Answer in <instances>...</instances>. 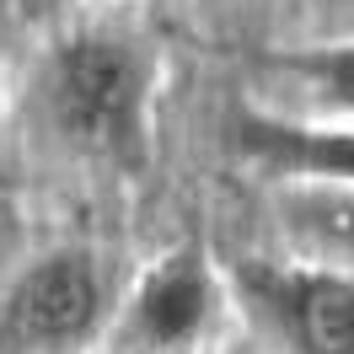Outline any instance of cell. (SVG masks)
Masks as SVG:
<instances>
[{
    "mask_svg": "<svg viewBox=\"0 0 354 354\" xmlns=\"http://www.w3.org/2000/svg\"><path fill=\"white\" fill-rule=\"evenodd\" d=\"M145 65L118 38H70L48 65V113L65 140L134 161L145 134Z\"/></svg>",
    "mask_w": 354,
    "mask_h": 354,
    "instance_id": "cell-1",
    "label": "cell"
},
{
    "mask_svg": "<svg viewBox=\"0 0 354 354\" xmlns=\"http://www.w3.org/2000/svg\"><path fill=\"white\" fill-rule=\"evenodd\" d=\"M102 285L81 252H54L22 274V285L6 301V328L32 349H65L97 322Z\"/></svg>",
    "mask_w": 354,
    "mask_h": 354,
    "instance_id": "cell-2",
    "label": "cell"
},
{
    "mask_svg": "<svg viewBox=\"0 0 354 354\" xmlns=\"http://www.w3.org/2000/svg\"><path fill=\"white\" fill-rule=\"evenodd\" d=\"M258 290L301 354H354V279L328 268H295L258 279Z\"/></svg>",
    "mask_w": 354,
    "mask_h": 354,
    "instance_id": "cell-3",
    "label": "cell"
},
{
    "mask_svg": "<svg viewBox=\"0 0 354 354\" xmlns=\"http://www.w3.org/2000/svg\"><path fill=\"white\" fill-rule=\"evenodd\" d=\"M236 145L268 177H322V183L354 188V129H311L268 113H242Z\"/></svg>",
    "mask_w": 354,
    "mask_h": 354,
    "instance_id": "cell-4",
    "label": "cell"
},
{
    "mask_svg": "<svg viewBox=\"0 0 354 354\" xmlns=\"http://www.w3.org/2000/svg\"><path fill=\"white\" fill-rule=\"evenodd\" d=\"M204 317H209V274H204L199 252H172L145 274L129 322L151 349H177V344L199 338Z\"/></svg>",
    "mask_w": 354,
    "mask_h": 354,
    "instance_id": "cell-5",
    "label": "cell"
},
{
    "mask_svg": "<svg viewBox=\"0 0 354 354\" xmlns=\"http://www.w3.org/2000/svg\"><path fill=\"white\" fill-rule=\"evenodd\" d=\"M279 70L301 75L317 102H328L338 113H354V44H328V48H317V54L279 59Z\"/></svg>",
    "mask_w": 354,
    "mask_h": 354,
    "instance_id": "cell-6",
    "label": "cell"
},
{
    "mask_svg": "<svg viewBox=\"0 0 354 354\" xmlns=\"http://www.w3.org/2000/svg\"><path fill=\"white\" fill-rule=\"evenodd\" d=\"M306 221L333 252H354V194H328V199L306 204Z\"/></svg>",
    "mask_w": 354,
    "mask_h": 354,
    "instance_id": "cell-7",
    "label": "cell"
},
{
    "mask_svg": "<svg viewBox=\"0 0 354 354\" xmlns=\"http://www.w3.org/2000/svg\"><path fill=\"white\" fill-rule=\"evenodd\" d=\"M44 6H70V0H44Z\"/></svg>",
    "mask_w": 354,
    "mask_h": 354,
    "instance_id": "cell-8",
    "label": "cell"
}]
</instances>
